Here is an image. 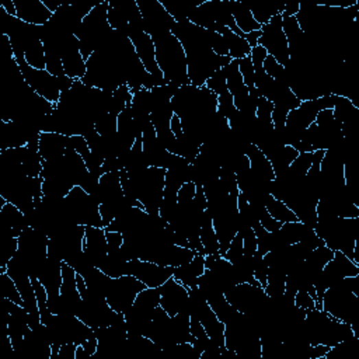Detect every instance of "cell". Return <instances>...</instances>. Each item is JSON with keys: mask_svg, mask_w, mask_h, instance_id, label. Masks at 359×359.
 Listing matches in <instances>:
<instances>
[{"mask_svg": "<svg viewBox=\"0 0 359 359\" xmlns=\"http://www.w3.org/2000/svg\"><path fill=\"white\" fill-rule=\"evenodd\" d=\"M264 72L271 79H274L275 82H285V83H288V76H286L285 68L282 67V65H279L277 62V59L273 58L271 55H268L266 58V60H264Z\"/></svg>", "mask_w": 359, "mask_h": 359, "instance_id": "obj_34", "label": "cell"}, {"mask_svg": "<svg viewBox=\"0 0 359 359\" xmlns=\"http://www.w3.org/2000/svg\"><path fill=\"white\" fill-rule=\"evenodd\" d=\"M283 6L285 5H255V6H248L251 10V14L254 20L263 27L270 23V20L275 16H279L283 13Z\"/></svg>", "mask_w": 359, "mask_h": 359, "instance_id": "obj_29", "label": "cell"}, {"mask_svg": "<svg viewBox=\"0 0 359 359\" xmlns=\"http://www.w3.org/2000/svg\"><path fill=\"white\" fill-rule=\"evenodd\" d=\"M231 12L236 21V25L247 34L251 31H259L261 25L254 20L248 5L240 2V0H231Z\"/></svg>", "mask_w": 359, "mask_h": 359, "instance_id": "obj_24", "label": "cell"}, {"mask_svg": "<svg viewBox=\"0 0 359 359\" xmlns=\"http://www.w3.org/2000/svg\"><path fill=\"white\" fill-rule=\"evenodd\" d=\"M106 231V229H104ZM106 238H107V246H108V253H115L119 251L122 244H124V235L119 232H108L106 231Z\"/></svg>", "mask_w": 359, "mask_h": 359, "instance_id": "obj_43", "label": "cell"}, {"mask_svg": "<svg viewBox=\"0 0 359 359\" xmlns=\"http://www.w3.org/2000/svg\"><path fill=\"white\" fill-rule=\"evenodd\" d=\"M218 113L224 115L227 118V121H231L232 118H235L239 114V111L233 103V95L229 93V90L218 95Z\"/></svg>", "mask_w": 359, "mask_h": 359, "instance_id": "obj_33", "label": "cell"}, {"mask_svg": "<svg viewBox=\"0 0 359 359\" xmlns=\"http://www.w3.org/2000/svg\"><path fill=\"white\" fill-rule=\"evenodd\" d=\"M37 278L48 292V303L60 298L62 286V261L47 257L43 266L37 271Z\"/></svg>", "mask_w": 359, "mask_h": 359, "instance_id": "obj_12", "label": "cell"}, {"mask_svg": "<svg viewBox=\"0 0 359 359\" xmlns=\"http://www.w3.org/2000/svg\"><path fill=\"white\" fill-rule=\"evenodd\" d=\"M143 20V31L150 37L170 32L174 19L163 8L160 0H137Z\"/></svg>", "mask_w": 359, "mask_h": 359, "instance_id": "obj_8", "label": "cell"}, {"mask_svg": "<svg viewBox=\"0 0 359 359\" xmlns=\"http://www.w3.org/2000/svg\"><path fill=\"white\" fill-rule=\"evenodd\" d=\"M293 305H295L298 309L302 310H313L316 309V302L314 299L309 295V292L305 289H299L295 293V298H293Z\"/></svg>", "mask_w": 359, "mask_h": 359, "instance_id": "obj_41", "label": "cell"}, {"mask_svg": "<svg viewBox=\"0 0 359 359\" xmlns=\"http://www.w3.org/2000/svg\"><path fill=\"white\" fill-rule=\"evenodd\" d=\"M160 306L174 317L180 312H189V292L173 277L160 286Z\"/></svg>", "mask_w": 359, "mask_h": 359, "instance_id": "obj_10", "label": "cell"}, {"mask_svg": "<svg viewBox=\"0 0 359 359\" xmlns=\"http://www.w3.org/2000/svg\"><path fill=\"white\" fill-rule=\"evenodd\" d=\"M69 149V137L56 132L40 134L38 153L45 161H55L60 159Z\"/></svg>", "mask_w": 359, "mask_h": 359, "instance_id": "obj_17", "label": "cell"}, {"mask_svg": "<svg viewBox=\"0 0 359 359\" xmlns=\"http://www.w3.org/2000/svg\"><path fill=\"white\" fill-rule=\"evenodd\" d=\"M24 59L31 68L40 69V71L47 69L45 49H44V44H43L41 38H37L27 45L25 52H24Z\"/></svg>", "mask_w": 359, "mask_h": 359, "instance_id": "obj_27", "label": "cell"}, {"mask_svg": "<svg viewBox=\"0 0 359 359\" xmlns=\"http://www.w3.org/2000/svg\"><path fill=\"white\" fill-rule=\"evenodd\" d=\"M205 274V255L198 253L189 263L174 268L173 278L181 282L185 288L192 289L198 286V278Z\"/></svg>", "mask_w": 359, "mask_h": 359, "instance_id": "obj_18", "label": "cell"}, {"mask_svg": "<svg viewBox=\"0 0 359 359\" xmlns=\"http://www.w3.org/2000/svg\"><path fill=\"white\" fill-rule=\"evenodd\" d=\"M148 288L137 277L125 274L118 278H113L106 293V301L111 309L118 313H125L132 308L138 293Z\"/></svg>", "mask_w": 359, "mask_h": 359, "instance_id": "obj_4", "label": "cell"}, {"mask_svg": "<svg viewBox=\"0 0 359 359\" xmlns=\"http://www.w3.org/2000/svg\"><path fill=\"white\" fill-rule=\"evenodd\" d=\"M244 255V248H243V236L240 233V231L238 232V235L233 238L229 248L226 250V253L222 255L224 259L229 261L232 264H236L238 261H240Z\"/></svg>", "mask_w": 359, "mask_h": 359, "instance_id": "obj_35", "label": "cell"}, {"mask_svg": "<svg viewBox=\"0 0 359 359\" xmlns=\"http://www.w3.org/2000/svg\"><path fill=\"white\" fill-rule=\"evenodd\" d=\"M332 347L325 344H314V345H308L306 348V356L309 359H324L325 355L330 352Z\"/></svg>", "mask_w": 359, "mask_h": 359, "instance_id": "obj_42", "label": "cell"}, {"mask_svg": "<svg viewBox=\"0 0 359 359\" xmlns=\"http://www.w3.org/2000/svg\"><path fill=\"white\" fill-rule=\"evenodd\" d=\"M264 205H266V209L268 211V213H270L275 220H278V222H281V223L298 222V220H299L298 216H297L295 213H293V211L289 209V207H288L283 201L275 198L273 194H268V195H267L266 200H264Z\"/></svg>", "mask_w": 359, "mask_h": 359, "instance_id": "obj_25", "label": "cell"}, {"mask_svg": "<svg viewBox=\"0 0 359 359\" xmlns=\"http://www.w3.org/2000/svg\"><path fill=\"white\" fill-rule=\"evenodd\" d=\"M301 10V3L299 2H289L283 6V13L282 16H297Z\"/></svg>", "mask_w": 359, "mask_h": 359, "instance_id": "obj_46", "label": "cell"}, {"mask_svg": "<svg viewBox=\"0 0 359 359\" xmlns=\"http://www.w3.org/2000/svg\"><path fill=\"white\" fill-rule=\"evenodd\" d=\"M0 286H2L5 299H9V301H12V302H14V303H17L20 306L24 305L23 298L20 295V290H19L14 279L8 273L0 274Z\"/></svg>", "mask_w": 359, "mask_h": 359, "instance_id": "obj_31", "label": "cell"}, {"mask_svg": "<svg viewBox=\"0 0 359 359\" xmlns=\"http://www.w3.org/2000/svg\"><path fill=\"white\" fill-rule=\"evenodd\" d=\"M189 330H191V336L197 340V341H202V343H208L211 341L202 323L200 321L198 316L195 313H191L189 314Z\"/></svg>", "mask_w": 359, "mask_h": 359, "instance_id": "obj_40", "label": "cell"}, {"mask_svg": "<svg viewBox=\"0 0 359 359\" xmlns=\"http://www.w3.org/2000/svg\"><path fill=\"white\" fill-rule=\"evenodd\" d=\"M80 345H82V348L84 351L86 358L90 359V358H93L97 354V349H99V340H97V337L93 334L86 341H83Z\"/></svg>", "mask_w": 359, "mask_h": 359, "instance_id": "obj_44", "label": "cell"}, {"mask_svg": "<svg viewBox=\"0 0 359 359\" xmlns=\"http://www.w3.org/2000/svg\"><path fill=\"white\" fill-rule=\"evenodd\" d=\"M258 45L266 48L268 55L277 59L279 65L286 68L290 60L288 40L282 28V14L275 16L268 24L261 27V37Z\"/></svg>", "mask_w": 359, "mask_h": 359, "instance_id": "obj_6", "label": "cell"}, {"mask_svg": "<svg viewBox=\"0 0 359 359\" xmlns=\"http://www.w3.org/2000/svg\"><path fill=\"white\" fill-rule=\"evenodd\" d=\"M83 253L86 254V257L94 267H97V264H99L103 258L107 257L108 246H107L104 227L86 226Z\"/></svg>", "mask_w": 359, "mask_h": 359, "instance_id": "obj_14", "label": "cell"}, {"mask_svg": "<svg viewBox=\"0 0 359 359\" xmlns=\"http://www.w3.org/2000/svg\"><path fill=\"white\" fill-rule=\"evenodd\" d=\"M323 310L337 320L359 325V297L348 289L345 279L332 285L323 295Z\"/></svg>", "mask_w": 359, "mask_h": 359, "instance_id": "obj_3", "label": "cell"}, {"mask_svg": "<svg viewBox=\"0 0 359 359\" xmlns=\"http://www.w3.org/2000/svg\"><path fill=\"white\" fill-rule=\"evenodd\" d=\"M21 167H23V172L25 176L32 177V178L40 177L43 173V169H44L41 154L38 152H32V150L27 149L23 163H21Z\"/></svg>", "mask_w": 359, "mask_h": 359, "instance_id": "obj_30", "label": "cell"}, {"mask_svg": "<svg viewBox=\"0 0 359 359\" xmlns=\"http://www.w3.org/2000/svg\"><path fill=\"white\" fill-rule=\"evenodd\" d=\"M132 102H134V93L130 91V89L126 83L121 84L117 90L113 91L107 113H113V114L118 115L126 107H132Z\"/></svg>", "mask_w": 359, "mask_h": 359, "instance_id": "obj_26", "label": "cell"}, {"mask_svg": "<svg viewBox=\"0 0 359 359\" xmlns=\"http://www.w3.org/2000/svg\"><path fill=\"white\" fill-rule=\"evenodd\" d=\"M0 8H2L9 16L17 17V10H16V5H14L13 0H8V2H3L2 5H0Z\"/></svg>", "mask_w": 359, "mask_h": 359, "instance_id": "obj_48", "label": "cell"}, {"mask_svg": "<svg viewBox=\"0 0 359 359\" xmlns=\"http://www.w3.org/2000/svg\"><path fill=\"white\" fill-rule=\"evenodd\" d=\"M195 194H197V184L194 181H185L177 192V208L187 209L191 207Z\"/></svg>", "mask_w": 359, "mask_h": 359, "instance_id": "obj_32", "label": "cell"}, {"mask_svg": "<svg viewBox=\"0 0 359 359\" xmlns=\"http://www.w3.org/2000/svg\"><path fill=\"white\" fill-rule=\"evenodd\" d=\"M117 117L113 113H107L99 117V119L95 121L94 128L97 132L100 134V137L106 141H113L117 137L118 132V125H117Z\"/></svg>", "mask_w": 359, "mask_h": 359, "instance_id": "obj_28", "label": "cell"}, {"mask_svg": "<svg viewBox=\"0 0 359 359\" xmlns=\"http://www.w3.org/2000/svg\"><path fill=\"white\" fill-rule=\"evenodd\" d=\"M170 130L172 134L176 137V138H181L184 135V130H183V122L180 119L178 115H173L172 121H170Z\"/></svg>", "mask_w": 359, "mask_h": 359, "instance_id": "obj_45", "label": "cell"}, {"mask_svg": "<svg viewBox=\"0 0 359 359\" xmlns=\"http://www.w3.org/2000/svg\"><path fill=\"white\" fill-rule=\"evenodd\" d=\"M207 302L211 306V309L215 312V314L219 317L220 321L224 324H231L239 317V312L226 301L223 292H213L211 295L207 297Z\"/></svg>", "mask_w": 359, "mask_h": 359, "instance_id": "obj_22", "label": "cell"}, {"mask_svg": "<svg viewBox=\"0 0 359 359\" xmlns=\"http://www.w3.org/2000/svg\"><path fill=\"white\" fill-rule=\"evenodd\" d=\"M17 10V19L25 24L43 27L54 16L43 0H13Z\"/></svg>", "mask_w": 359, "mask_h": 359, "instance_id": "obj_16", "label": "cell"}, {"mask_svg": "<svg viewBox=\"0 0 359 359\" xmlns=\"http://www.w3.org/2000/svg\"><path fill=\"white\" fill-rule=\"evenodd\" d=\"M63 72L73 80H82L86 75V60L79 48V40L75 34H69L62 45Z\"/></svg>", "mask_w": 359, "mask_h": 359, "instance_id": "obj_11", "label": "cell"}, {"mask_svg": "<svg viewBox=\"0 0 359 359\" xmlns=\"http://www.w3.org/2000/svg\"><path fill=\"white\" fill-rule=\"evenodd\" d=\"M191 313H195V314L198 316V319L202 323L209 340L213 344H216L218 347L224 348V329H226V324L219 320V317L211 309L208 302L200 303L197 306H191L189 308V314Z\"/></svg>", "mask_w": 359, "mask_h": 359, "instance_id": "obj_13", "label": "cell"}, {"mask_svg": "<svg viewBox=\"0 0 359 359\" xmlns=\"http://www.w3.org/2000/svg\"><path fill=\"white\" fill-rule=\"evenodd\" d=\"M0 218H2V231L13 238H20L30 226L24 212L12 202H8L0 209Z\"/></svg>", "mask_w": 359, "mask_h": 359, "instance_id": "obj_19", "label": "cell"}, {"mask_svg": "<svg viewBox=\"0 0 359 359\" xmlns=\"http://www.w3.org/2000/svg\"><path fill=\"white\" fill-rule=\"evenodd\" d=\"M239 71L240 75L243 78L244 84L251 89L255 84V72H254V67H253V62L250 56H246L243 59L239 60Z\"/></svg>", "mask_w": 359, "mask_h": 359, "instance_id": "obj_37", "label": "cell"}, {"mask_svg": "<svg viewBox=\"0 0 359 359\" xmlns=\"http://www.w3.org/2000/svg\"><path fill=\"white\" fill-rule=\"evenodd\" d=\"M125 274L137 277L148 288H160L173 277L174 268L160 266L152 263V261L134 258L126 263Z\"/></svg>", "mask_w": 359, "mask_h": 359, "instance_id": "obj_9", "label": "cell"}, {"mask_svg": "<svg viewBox=\"0 0 359 359\" xmlns=\"http://www.w3.org/2000/svg\"><path fill=\"white\" fill-rule=\"evenodd\" d=\"M16 60L19 63V68H20L24 82L32 90L54 104L59 103L62 91H60V86H59V79L56 76H52L47 69L40 71V69L31 68L24 58L16 59Z\"/></svg>", "mask_w": 359, "mask_h": 359, "instance_id": "obj_5", "label": "cell"}, {"mask_svg": "<svg viewBox=\"0 0 359 359\" xmlns=\"http://www.w3.org/2000/svg\"><path fill=\"white\" fill-rule=\"evenodd\" d=\"M152 38L156 48L157 67L165 75L166 82L178 87L191 84L187 71V55L177 37L170 31Z\"/></svg>", "mask_w": 359, "mask_h": 359, "instance_id": "obj_1", "label": "cell"}, {"mask_svg": "<svg viewBox=\"0 0 359 359\" xmlns=\"http://www.w3.org/2000/svg\"><path fill=\"white\" fill-rule=\"evenodd\" d=\"M267 56H268V52L266 51V48H263L261 45H257V47L251 48L250 58H251V62H253L255 76H259V75L266 73L264 72V60H266Z\"/></svg>", "mask_w": 359, "mask_h": 359, "instance_id": "obj_38", "label": "cell"}, {"mask_svg": "<svg viewBox=\"0 0 359 359\" xmlns=\"http://www.w3.org/2000/svg\"><path fill=\"white\" fill-rule=\"evenodd\" d=\"M244 154L250 160V170L257 183L270 188V184L277 178L270 159L253 143L248 145V148L244 150Z\"/></svg>", "mask_w": 359, "mask_h": 359, "instance_id": "obj_15", "label": "cell"}, {"mask_svg": "<svg viewBox=\"0 0 359 359\" xmlns=\"http://www.w3.org/2000/svg\"><path fill=\"white\" fill-rule=\"evenodd\" d=\"M261 37V30L259 31H251V32H247V34L244 36V40L248 43V45L251 48L257 47L258 45V40Z\"/></svg>", "mask_w": 359, "mask_h": 359, "instance_id": "obj_47", "label": "cell"}, {"mask_svg": "<svg viewBox=\"0 0 359 359\" xmlns=\"http://www.w3.org/2000/svg\"><path fill=\"white\" fill-rule=\"evenodd\" d=\"M97 198L102 202H122L125 200V195L121 187L119 172L104 173L99 178V192H97Z\"/></svg>", "mask_w": 359, "mask_h": 359, "instance_id": "obj_20", "label": "cell"}, {"mask_svg": "<svg viewBox=\"0 0 359 359\" xmlns=\"http://www.w3.org/2000/svg\"><path fill=\"white\" fill-rule=\"evenodd\" d=\"M200 239L207 255H220L219 254V240L213 229L212 216L207 209L200 222Z\"/></svg>", "mask_w": 359, "mask_h": 359, "instance_id": "obj_23", "label": "cell"}, {"mask_svg": "<svg viewBox=\"0 0 359 359\" xmlns=\"http://www.w3.org/2000/svg\"><path fill=\"white\" fill-rule=\"evenodd\" d=\"M240 233L243 236V248L246 257H254L257 253V238L254 233V229L248 224L240 226Z\"/></svg>", "mask_w": 359, "mask_h": 359, "instance_id": "obj_36", "label": "cell"}, {"mask_svg": "<svg viewBox=\"0 0 359 359\" xmlns=\"http://www.w3.org/2000/svg\"><path fill=\"white\" fill-rule=\"evenodd\" d=\"M60 215L71 224L103 227L100 215V201L80 185H75L71 192L60 201Z\"/></svg>", "mask_w": 359, "mask_h": 359, "instance_id": "obj_2", "label": "cell"}, {"mask_svg": "<svg viewBox=\"0 0 359 359\" xmlns=\"http://www.w3.org/2000/svg\"><path fill=\"white\" fill-rule=\"evenodd\" d=\"M205 86H207L212 93H215L216 95H220V94H223L224 91H227V83H226V76H224L223 69L216 71V72L207 80Z\"/></svg>", "mask_w": 359, "mask_h": 359, "instance_id": "obj_39", "label": "cell"}, {"mask_svg": "<svg viewBox=\"0 0 359 359\" xmlns=\"http://www.w3.org/2000/svg\"><path fill=\"white\" fill-rule=\"evenodd\" d=\"M215 31L219 32V34L223 37L226 47H227V51H229V56L232 59L240 60L246 56H250L251 47L248 45V43L243 37L235 34L232 30H229L224 24H220V23L216 25Z\"/></svg>", "mask_w": 359, "mask_h": 359, "instance_id": "obj_21", "label": "cell"}, {"mask_svg": "<svg viewBox=\"0 0 359 359\" xmlns=\"http://www.w3.org/2000/svg\"><path fill=\"white\" fill-rule=\"evenodd\" d=\"M126 36L130 40V43H132L135 52H137L139 60L142 62L146 72L154 78L156 86L159 87V86L169 84L165 79V75H163V72L157 67L156 48H154L153 38L149 34H146L143 30L135 28V27H128Z\"/></svg>", "mask_w": 359, "mask_h": 359, "instance_id": "obj_7", "label": "cell"}]
</instances>
